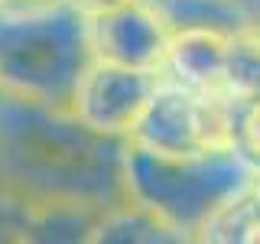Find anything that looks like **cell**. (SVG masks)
<instances>
[{
	"label": "cell",
	"mask_w": 260,
	"mask_h": 244,
	"mask_svg": "<svg viewBox=\"0 0 260 244\" xmlns=\"http://www.w3.org/2000/svg\"><path fill=\"white\" fill-rule=\"evenodd\" d=\"M127 140L98 134L69 108L0 92V179L36 199L111 208L127 202Z\"/></svg>",
	"instance_id": "obj_1"
},
{
	"label": "cell",
	"mask_w": 260,
	"mask_h": 244,
	"mask_svg": "<svg viewBox=\"0 0 260 244\" xmlns=\"http://www.w3.org/2000/svg\"><path fill=\"white\" fill-rule=\"evenodd\" d=\"M91 62L88 13L72 0L0 7V92L69 108Z\"/></svg>",
	"instance_id": "obj_2"
},
{
	"label": "cell",
	"mask_w": 260,
	"mask_h": 244,
	"mask_svg": "<svg viewBox=\"0 0 260 244\" xmlns=\"http://www.w3.org/2000/svg\"><path fill=\"white\" fill-rule=\"evenodd\" d=\"M257 166L241 150H215L199 157H162L127 140L124 186L127 199L195 241L205 222L234 195L254 186Z\"/></svg>",
	"instance_id": "obj_3"
},
{
	"label": "cell",
	"mask_w": 260,
	"mask_h": 244,
	"mask_svg": "<svg viewBox=\"0 0 260 244\" xmlns=\"http://www.w3.org/2000/svg\"><path fill=\"white\" fill-rule=\"evenodd\" d=\"M238 98L224 92H195L162 75L143 117L127 140L162 157H199L215 150H238L234 140Z\"/></svg>",
	"instance_id": "obj_4"
},
{
	"label": "cell",
	"mask_w": 260,
	"mask_h": 244,
	"mask_svg": "<svg viewBox=\"0 0 260 244\" xmlns=\"http://www.w3.org/2000/svg\"><path fill=\"white\" fill-rule=\"evenodd\" d=\"M159 81L162 72H143L94 59L81 75L69 111L98 134L127 140L134 134L137 120L143 117Z\"/></svg>",
	"instance_id": "obj_5"
},
{
	"label": "cell",
	"mask_w": 260,
	"mask_h": 244,
	"mask_svg": "<svg viewBox=\"0 0 260 244\" xmlns=\"http://www.w3.org/2000/svg\"><path fill=\"white\" fill-rule=\"evenodd\" d=\"M94 59L143 72H162L176 23L156 0H134L88 16Z\"/></svg>",
	"instance_id": "obj_6"
},
{
	"label": "cell",
	"mask_w": 260,
	"mask_h": 244,
	"mask_svg": "<svg viewBox=\"0 0 260 244\" xmlns=\"http://www.w3.org/2000/svg\"><path fill=\"white\" fill-rule=\"evenodd\" d=\"M228 33H231L228 26L208 20L176 23L162 75L179 85H189L195 92H221Z\"/></svg>",
	"instance_id": "obj_7"
},
{
	"label": "cell",
	"mask_w": 260,
	"mask_h": 244,
	"mask_svg": "<svg viewBox=\"0 0 260 244\" xmlns=\"http://www.w3.org/2000/svg\"><path fill=\"white\" fill-rule=\"evenodd\" d=\"M173 244L185 241L173 225H166L159 215H153L150 208L137 205V202H120L101 211V218L91 228L88 244Z\"/></svg>",
	"instance_id": "obj_8"
},
{
	"label": "cell",
	"mask_w": 260,
	"mask_h": 244,
	"mask_svg": "<svg viewBox=\"0 0 260 244\" xmlns=\"http://www.w3.org/2000/svg\"><path fill=\"white\" fill-rule=\"evenodd\" d=\"M221 92L247 101L260 98V26L244 20L228 33L224 69H221Z\"/></svg>",
	"instance_id": "obj_9"
},
{
	"label": "cell",
	"mask_w": 260,
	"mask_h": 244,
	"mask_svg": "<svg viewBox=\"0 0 260 244\" xmlns=\"http://www.w3.org/2000/svg\"><path fill=\"white\" fill-rule=\"evenodd\" d=\"M234 140L238 150L260 169V98L238 101V120H234Z\"/></svg>",
	"instance_id": "obj_10"
},
{
	"label": "cell",
	"mask_w": 260,
	"mask_h": 244,
	"mask_svg": "<svg viewBox=\"0 0 260 244\" xmlns=\"http://www.w3.org/2000/svg\"><path fill=\"white\" fill-rule=\"evenodd\" d=\"M72 4L81 7L88 16H94V13H104V10H117L124 4H134V0H72Z\"/></svg>",
	"instance_id": "obj_11"
},
{
	"label": "cell",
	"mask_w": 260,
	"mask_h": 244,
	"mask_svg": "<svg viewBox=\"0 0 260 244\" xmlns=\"http://www.w3.org/2000/svg\"><path fill=\"white\" fill-rule=\"evenodd\" d=\"M238 4H241L244 20H247V23H257V26H260V0H238Z\"/></svg>",
	"instance_id": "obj_12"
},
{
	"label": "cell",
	"mask_w": 260,
	"mask_h": 244,
	"mask_svg": "<svg viewBox=\"0 0 260 244\" xmlns=\"http://www.w3.org/2000/svg\"><path fill=\"white\" fill-rule=\"evenodd\" d=\"M250 192H254V199H257V205H260V169H257V176H254V186H250Z\"/></svg>",
	"instance_id": "obj_13"
},
{
	"label": "cell",
	"mask_w": 260,
	"mask_h": 244,
	"mask_svg": "<svg viewBox=\"0 0 260 244\" xmlns=\"http://www.w3.org/2000/svg\"><path fill=\"white\" fill-rule=\"evenodd\" d=\"M26 4H52V0H26Z\"/></svg>",
	"instance_id": "obj_14"
},
{
	"label": "cell",
	"mask_w": 260,
	"mask_h": 244,
	"mask_svg": "<svg viewBox=\"0 0 260 244\" xmlns=\"http://www.w3.org/2000/svg\"><path fill=\"white\" fill-rule=\"evenodd\" d=\"M7 4H13V0H0V7H7Z\"/></svg>",
	"instance_id": "obj_15"
}]
</instances>
